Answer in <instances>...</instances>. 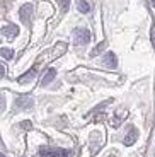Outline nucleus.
I'll return each mask as SVG.
<instances>
[{
  "instance_id": "nucleus-17",
  "label": "nucleus",
  "mask_w": 155,
  "mask_h": 157,
  "mask_svg": "<svg viewBox=\"0 0 155 157\" xmlns=\"http://www.w3.org/2000/svg\"><path fill=\"white\" fill-rule=\"evenodd\" d=\"M0 145H4V144H2V138H0Z\"/></svg>"
},
{
  "instance_id": "nucleus-6",
  "label": "nucleus",
  "mask_w": 155,
  "mask_h": 157,
  "mask_svg": "<svg viewBox=\"0 0 155 157\" xmlns=\"http://www.w3.org/2000/svg\"><path fill=\"white\" fill-rule=\"evenodd\" d=\"M17 33H19V29H17V26H14V24H7V26L2 28V34L7 36V38H16Z\"/></svg>"
},
{
  "instance_id": "nucleus-3",
  "label": "nucleus",
  "mask_w": 155,
  "mask_h": 157,
  "mask_svg": "<svg viewBox=\"0 0 155 157\" xmlns=\"http://www.w3.org/2000/svg\"><path fill=\"white\" fill-rule=\"evenodd\" d=\"M14 104H16L17 109H31L34 106V99L29 98V96H19Z\"/></svg>"
},
{
  "instance_id": "nucleus-7",
  "label": "nucleus",
  "mask_w": 155,
  "mask_h": 157,
  "mask_svg": "<svg viewBox=\"0 0 155 157\" xmlns=\"http://www.w3.org/2000/svg\"><path fill=\"white\" fill-rule=\"evenodd\" d=\"M36 72H38V65H34L31 70H27L24 75H21V77H19V84H26V82H29V80H32L34 75H36Z\"/></svg>"
},
{
  "instance_id": "nucleus-11",
  "label": "nucleus",
  "mask_w": 155,
  "mask_h": 157,
  "mask_svg": "<svg viewBox=\"0 0 155 157\" xmlns=\"http://www.w3.org/2000/svg\"><path fill=\"white\" fill-rule=\"evenodd\" d=\"M77 9H78V12H82V14H87V12L90 10V5L87 4L85 0H77Z\"/></svg>"
},
{
  "instance_id": "nucleus-14",
  "label": "nucleus",
  "mask_w": 155,
  "mask_h": 157,
  "mask_svg": "<svg viewBox=\"0 0 155 157\" xmlns=\"http://www.w3.org/2000/svg\"><path fill=\"white\" fill-rule=\"evenodd\" d=\"M31 121H27V120H26V121H22V123H21V128H24V130H31Z\"/></svg>"
},
{
  "instance_id": "nucleus-13",
  "label": "nucleus",
  "mask_w": 155,
  "mask_h": 157,
  "mask_svg": "<svg viewBox=\"0 0 155 157\" xmlns=\"http://www.w3.org/2000/svg\"><path fill=\"white\" fill-rule=\"evenodd\" d=\"M56 2L60 4V7H62V10H63V12L68 10V7H70V0H56Z\"/></svg>"
},
{
  "instance_id": "nucleus-18",
  "label": "nucleus",
  "mask_w": 155,
  "mask_h": 157,
  "mask_svg": "<svg viewBox=\"0 0 155 157\" xmlns=\"http://www.w3.org/2000/svg\"><path fill=\"white\" fill-rule=\"evenodd\" d=\"M0 157H5V155H4V154H0Z\"/></svg>"
},
{
  "instance_id": "nucleus-4",
  "label": "nucleus",
  "mask_w": 155,
  "mask_h": 157,
  "mask_svg": "<svg viewBox=\"0 0 155 157\" xmlns=\"http://www.w3.org/2000/svg\"><path fill=\"white\" fill-rule=\"evenodd\" d=\"M19 16H21V21H22L24 24H31V16H32V5L31 4H26V5H22L21 7V10H19Z\"/></svg>"
},
{
  "instance_id": "nucleus-12",
  "label": "nucleus",
  "mask_w": 155,
  "mask_h": 157,
  "mask_svg": "<svg viewBox=\"0 0 155 157\" xmlns=\"http://www.w3.org/2000/svg\"><path fill=\"white\" fill-rule=\"evenodd\" d=\"M0 55L4 56V58L10 60V58H14V51H12L10 48H2V50H0Z\"/></svg>"
},
{
  "instance_id": "nucleus-5",
  "label": "nucleus",
  "mask_w": 155,
  "mask_h": 157,
  "mask_svg": "<svg viewBox=\"0 0 155 157\" xmlns=\"http://www.w3.org/2000/svg\"><path fill=\"white\" fill-rule=\"evenodd\" d=\"M104 65L109 68H116L118 67V60H116V55L112 53V51H108L104 56Z\"/></svg>"
},
{
  "instance_id": "nucleus-9",
  "label": "nucleus",
  "mask_w": 155,
  "mask_h": 157,
  "mask_svg": "<svg viewBox=\"0 0 155 157\" xmlns=\"http://www.w3.org/2000/svg\"><path fill=\"white\" fill-rule=\"evenodd\" d=\"M55 77H56V70H55V68H50V70L46 72V75L43 77V80H41V86H48Z\"/></svg>"
},
{
  "instance_id": "nucleus-16",
  "label": "nucleus",
  "mask_w": 155,
  "mask_h": 157,
  "mask_svg": "<svg viewBox=\"0 0 155 157\" xmlns=\"http://www.w3.org/2000/svg\"><path fill=\"white\" fill-rule=\"evenodd\" d=\"M5 75V65H2V63H0V78L4 77Z\"/></svg>"
},
{
  "instance_id": "nucleus-15",
  "label": "nucleus",
  "mask_w": 155,
  "mask_h": 157,
  "mask_svg": "<svg viewBox=\"0 0 155 157\" xmlns=\"http://www.w3.org/2000/svg\"><path fill=\"white\" fill-rule=\"evenodd\" d=\"M5 109V98L4 96H0V111Z\"/></svg>"
},
{
  "instance_id": "nucleus-8",
  "label": "nucleus",
  "mask_w": 155,
  "mask_h": 157,
  "mask_svg": "<svg viewBox=\"0 0 155 157\" xmlns=\"http://www.w3.org/2000/svg\"><path fill=\"white\" fill-rule=\"evenodd\" d=\"M106 48H108V43H106V41H101L99 44H96V46L92 48V51H90V56H97V55H101L102 51H106Z\"/></svg>"
},
{
  "instance_id": "nucleus-2",
  "label": "nucleus",
  "mask_w": 155,
  "mask_h": 157,
  "mask_svg": "<svg viewBox=\"0 0 155 157\" xmlns=\"http://www.w3.org/2000/svg\"><path fill=\"white\" fill-rule=\"evenodd\" d=\"M74 41L75 44H87L90 41V31L85 28H77L74 31Z\"/></svg>"
},
{
  "instance_id": "nucleus-10",
  "label": "nucleus",
  "mask_w": 155,
  "mask_h": 157,
  "mask_svg": "<svg viewBox=\"0 0 155 157\" xmlns=\"http://www.w3.org/2000/svg\"><path fill=\"white\" fill-rule=\"evenodd\" d=\"M136 138H138V132H136V130H130L126 138H124V144H126V145H131V144L136 142Z\"/></svg>"
},
{
  "instance_id": "nucleus-1",
  "label": "nucleus",
  "mask_w": 155,
  "mask_h": 157,
  "mask_svg": "<svg viewBox=\"0 0 155 157\" xmlns=\"http://www.w3.org/2000/svg\"><path fill=\"white\" fill-rule=\"evenodd\" d=\"M41 157H70V152L65 149H51V147H43L39 150Z\"/></svg>"
}]
</instances>
